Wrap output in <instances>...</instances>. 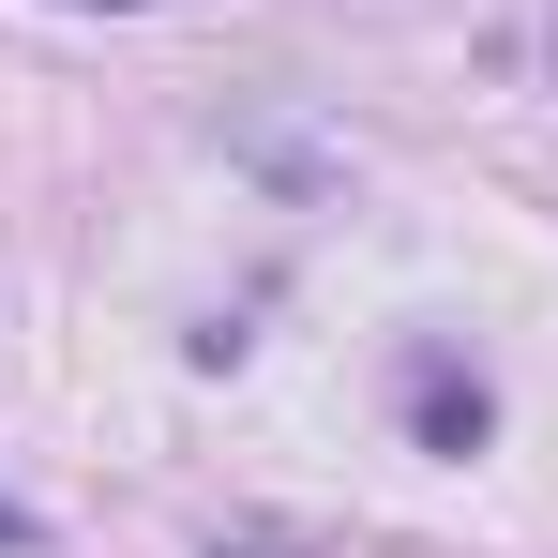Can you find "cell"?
Wrapping results in <instances>:
<instances>
[{
	"label": "cell",
	"mask_w": 558,
	"mask_h": 558,
	"mask_svg": "<svg viewBox=\"0 0 558 558\" xmlns=\"http://www.w3.org/2000/svg\"><path fill=\"white\" fill-rule=\"evenodd\" d=\"M15 544H31V513H15V498H0V558H15Z\"/></svg>",
	"instance_id": "obj_2"
},
{
	"label": "cell",
	"mask_w": 558,
	"mask_h": 558,
	"mask_svg": "<svg viewBox=\"0 0 558 558\" xmlns=\"http://www.w3.org/2000/svg\"><path fill=\"white\" fill-rule=\"evenodd\" d=\"M423 438H438V453H468V438H483V377L423 363Z\"/></svg>",
	"instance_id": "obj_1"
}]
</instances>
